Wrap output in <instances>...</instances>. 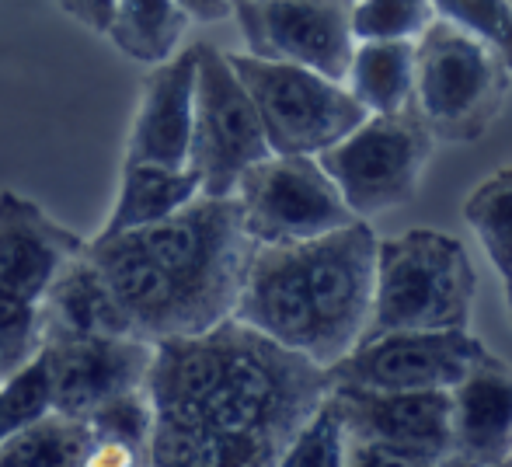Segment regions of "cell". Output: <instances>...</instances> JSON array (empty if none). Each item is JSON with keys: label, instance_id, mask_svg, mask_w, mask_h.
<instances>
[{"label": "cell", "instance_id": "obj_16", "mask_svg": "<svg viewBox=\"0 0 512 467\" xmlns=\"http://www.w3.org/2000/svg\"><path fill=\"white\" fill-rule=\"evenodd\" d=\"M512 447V366L499 356L474 366L450 387V461L485 467L506 461Z\"/></svg>", "mask_w": 512, "mask_h": 467}, {"label": "cell", "instance_id": "obj_31", "mask_svg": "<svg viewBox=\"0 0 512 467\" xmlns=\"http://www.w3.org/2000/svg\"><path fill=\"white\" fill-rule=\"evenodd\" d=\"M506 307H509V321H512V276L506 279Z\"/></svg>", "mask_w": 512, "mask_h": 467}, {"label": "cell", "instance_id": "obj_1", "mask_svg": "<svg viewBox=\"0 0 512 467\" xmlns=\"http://www.w3.org/2000/svg\"><path fill=\"white\" fill-rule=\"evenodd\" d=\"M154 467H276L331 391L328 370L227 318L154 342L147 373Z\"/></svg>", "mask_w": 512, "mask_h": 467}, {"label": "cell", "instance_id": "obj_11", "mask_svg": "<svg viewBox=\"0 0 512 467\" xmlns=\"http://www.w3.org/2000/svg\"><path fill=\"white\" fill-rule=\"evenodd\" d=\"M234 18L258 60L293 63L335 84L345 81L356 49L352 0H248Z\"/></svg>", "mask_w": 512, "mask_h": 467}, {"label": "cell", "instance_id": "obj_9", "mask_svg": "<svg viewBox=\"0 0 512 467\" xmlns=\"http://www.w3.org/2000/svg\"><path fill=\"white\" fill-rule=\"evenodd\" d=\"M241 224L251 241L297 244L356 224V213L345 206L317 157L269 154L244 171L234 189Z\"/></svg>", "mask_w": 512, "mask_h": 467}, {"label": "cell", "instance_id": "obj_4", "mask_svg": "<svg viewBox=\"0 0 512 467\" xmlns=\"http://www.w3.org/2000/svg\"><path fill=\"white\" fill-rule=\"evenodd\" d=\"M474 293H478V272L457 237L429 231V227L380 237L377 269H373V304L359 342L394 332L467 328Z\"/></svg>", "mask_w": 512, "mask_h": 467}, {"label": "cell", "instance_id": "obj_6", "mask_svg": "<svg viewBox=\"0 0 512 467\" xmlns=\"http://www.w3.org/2000/svg\"><path fill=\"white\" fill-rule=\"evenodd\" d=\"M241 88L248 91L272 154L317 157L366 119V109L328 77L251 53H227Z\"/></svg>", "mask_w": 512, "mask_h": 467}, {"label": "cell", "instance_id": "obj_33", "mask_svg": "<svg viewBox=\"0 0 512 467\" xmlns=\"http://www.w3.org/2000/svg\"><path fill=\"white\" fill-rule=\"evenodd\" d=\"M485 467H512V457H506V461H495V464H485Z\"/></svg>", "mask_w": 512, "mask_h": 467}, {"label": "cell", "instance_id": "obj_15", "mask_svg": "<svg viewBox=\"0 0 512 467\" xmlns=\"http://www.w3.org/2000/svg\"><path fill=\"white\" fill-rule=\"evenodd\" d=\"M196 67L199 46L175 53L171 60L147 70L140 105L129 122L122 164H161L189 168L192 150V109H196Z\"/></svg>", "mask_w": 512, "mask_h": 467}, {"label": "cell", "instance_id": "obj_7", "mask_svg": "<svg viewBox=\"0 0 512 467\" xmlns=\"http://www.w3.org/2000/svg\"><path fill=\"white\" fill-rule=\"evenodd\" d=\"M436 140L415 109L394 116H366L335 147L321 150L317 164L342 192L356 220H370L415 199Z\"/></svg>", "mask_w": 512, "mask_h": 467}, {"label": "cell", "instance_id": "obj_29", "mask_svg": "<svg viewBox=\"0 0 512 467\" xmlns=\"http://www.w3.org/2000/svg\"><path fill=\"white\" fill-rule=\"evenodd\" d=\"M53 4L60 7L63 14H70L77 25L105 35L108 18H112V11H115V4H119V0H53Z\"/></svg>", "mask_w": 512, "mask_h": 467}, {"label": "cell", "instance_id": "obj_23", "mask_svg": "<svg viewBox=\"0 0 512 467\" xmlns=\"http://www.w3.org/2000/svg\"><path fill=\"white\" fill-rule=\"evenodd\" d=\"M349 450L352 440L349 429H345L342 408L328 391L321 405L310 412V419L297 429V436L286 443L276 467H345Z\"/></svg>", "mask_w": 512, "mask_h": 467}, {"label": "cell", "instance_id": "obj_24", "mask_svg": "<svg viewBox=\"0 0 512 467\" xmlns=\"http://www.w3.org/2000/svg\"><path fill=\"white\" fill-rule=\"evenodd\" d=\"M432 21V0H352L356 42H415Z\"/></svg>", "mask_w": 512, "mask_h": 467}, {"label": "cell", "instance_id": "obj_17", "mask_svg": "<svg viewBox=\"0 0 512 467\" xmlns=\"http://www.w3.org/2000/svg\"><path fill=\"white\" fill-rule=\"evenodd\" d=\"M46 335H133L112 286L88 248L70 258L42 300Z\"/></svg>", "mask_w": 512, "mask_h": 467}, {"label": "cell", "instance_id": "obj_26", "mask_svg": "<svg viewBox=\"0 0 512 467\" xmlns=\"http://www.w3.org/2000/svg\"><path fill=\"white\" fill-rule=\"evenodd\" d=\"M432 11L488 42L512 67V0H432Z\"/></svg>", "mask_w": 512, "mask_h": 467}, {"label": "cell", "instance_id": "obj_2", "mask_svg": "<svg viewBox=\"0 0 512 467\" xmlns=\"http://www.w3.org/2000/svg\"><path fill=\"white\" fill-rule=\"evenodd\" d=\"M255 248L234 196H199L154 227L88 237L91 262L143 342L192 339L234 318Z\"/></svg>", "mask_w": 512, "mask_h": 467}, {"label": "cell", "instance_id": "obj_8", "mask_svg": "<svg viewBox=\"0 0 512 467\" xmlns=\"http://www.w3.org/2000/svg\"><path fill=\"white\" fill-rule=\"evenodd\" d=\"M199 46L196 109H192L189 168L199 178V196L230 199L244 171L272 154L258 112L241 88L227 53L209 42Z\"/></svg>", "mask_w": 512, "mask_h": 467}, {"label": "cell", "instance_id": "obj_20", "mask_svg": "<svg viewBox=\"0 0 512 467\" xmlns=\"http://www.w3.org/2000/svg\"><path fill=\"white\" fill-rule=\"evenodd\" d=\"M189 18L175 0H119L108 18L105 39L133 63L157 67L171 60Z\"/></svg>", "mask_w": 512, "mask_h": 467}, {"label": "cell", "instance_id": "obj_18", "mask_svg": "<svg viewBox=\"0 0 512 467\" xmlns=\"http://www.w3.org/2000/svg\"><path fill=\"white\" fill-rule=\"evenodd\" d=\"M199 199V178L192 168H161V164H122V182L115 206L95 237L143 231L175 217L182 206Z\"/></svg>", "mask_w": 512, "mask_h": 467}, {"label": "cell", "instance_id": "obj_32", "mask_svg": "<svg viewBox=\"0 0 512 467\" xmlns=\"http://www.w3.org/2000/svg\"><path fill=\"white\" fill-rule=\"evenodd\" d=\"M244 7H248V0H230V11H244Z\"/></svg>", "mask_w": 512, "mask_h": 467}, {"label": "cell", "instance_id": "obj_27", "mask_svg": "<svg viewBox=\"0 0 512 467\" xmlns=\"http://www.w3.org/2000/svg\"><path fill=\"white\" fill-rule=\"evenodd\" d=\"M46 342V318L42 307L0 304V380L14 377L42 352Z\"/></svg>", "mask_w": 512, "mask_h": 467}, {"label": "cell", "instance_id": "obj_10", "mask_svg": "<svg viewBox=\"0 0 512 467\" xmlns=\"http://www.w3.org/2000/svg\"><path fill=\"white\" fill-rule=\"evenodd\" d=\"M485 359H492V352L467 328L394 332L359 342L349 356L328 366V380L331 387L366 391H450Z\"/></svg>", "mask_w": 512, "mask_h": 467}, {"label": "cell", "instance_id": "obj_35", "mask_svg": "<svg viewBox=\"0 0 512 467\" xmlns=\"http://www.w3.org/2000/svg\"><path fill=\"white\" fill-rule=\"evenodd\" d=\"M509 457H512V447H509Z\"/></svg>", "mask_w": 512, "mask_h": 467}, {"label": "cell", "instance_id": "obj_14", "mask_svg": "<svg viewBox=\"0 0 512 467\" xmlns=\"http://www.w3.org/2000/svg\"><path fill=\"white\" fill-rule=\"evenodd\" d=\"M88 248L60 220H53L39 203L0 192V304L42 307L60 269Z\"/></svg>", "mask_w": 512, "mask_h": 467}, {"label": "cell", "instance_id": "obj_21", "mask_svg": "<svg viewBox=\"0 0 512 467\" xmlns=\"http://www.w3.org/2000/svg\"><path fill=\"white\" fill-rule=\"evenodd\" d=\"M91 429L84 419L49 412L0 443V467H81Z\"/></svg>", "mask_w": 512, "mask_h": 467}, {"label": "cell", "instance_id": "obj_25", "mask_svg": "<svg viewBox=\"0 0 512 467\" xmlns=\"http://www.w3.org/2000/svg\"><path fill=\"white\" fill-rule=\"evenodd\" d=\"M53 412V387L42 352L28 366H21L14 377L0 380V443L18 429L46 419Z\"/></svg>", "mask_w": 512, "mask_h": 467}, {"label": "cell", "instance_id": "obj_5", "mask_svg": "<svg viewBox=\"0 0 512 467\" xmlns=\"http://www.w3.org/2000/svg\"><path fill=\"white\" fill-rule=\"evenodd\" d=\"M512 67L488 42L436 18L415 39L411 109L436 143H474L499 119Z\"/></svg>", "mask_w": 512, "mask_h": 467}, {"label": "cell", "instance_id": "obj_30", "mask_svg": "<svg viewBox=\"0 0 512 467\" xmlns=\"http://www.w3.org/2000/svg\"><path fill=\"white\" fill-rule=\"evenodd\" d=\"M178 7L185 11L189 21H199V25H213V21L230 18V0H175Z\"/></svg>", "mask_w": 512, "mask_h": 467}, {"label": "cell", "instance_id": "obj_28", "mask_svg": "<svg viewBox=\"0 0 512 467\" xmlns=\"http://www.w3.org/2000/svg\"><path fill=\"white\" fill-rule=\"evenodd\" d=\"M345 467H443L436 461H422V457H408L398 450H384V447H370V443H352L349 450V464Z\"/></svg>", "mask_w": 512, "mask_h": 467}, {"label": "cell", "instance_id": "obj_34", "mask_svg": "<svg viewBox=\"0 0 512 467\" xmlns=\"http://www.w3.org/2000/svg\"><path fill=\"white\" fill-rule=\"evenodd\" d=\"M443 467H460V464H453V461H443Z\"/></svg>", "mask_w": 512, "mask_h": 467}, {"label": "cell", "instance_id": "obj_22", "mask_svg": "<svg viewBox=\"0 0 512 467\" xmlns=\"http://www.w3.org/2000/svg\"><path fill=\"white\" fill-rule=\"evenodd\" d=\"M464 220L474 231V237H478L488 262L495 265V272L506 283L512 276V164L488 175L467 196Z\"/></svg>", "mask_w": 512, "mask_h": 467}, {"label": "cell", "instance_id": "obj_3", "mask_svg": "<svg viewBox=\"0 0 512 467\" xmlns=\"http://www.w3.org/2000/svg\"><path fill=\"white\" fill-rule=\"evenodd\" d=\"M377 231L366 220L297 244L255 248L234 318L328 370L363 339Z\"/></svg>", "mask_w": 512, "mask_h": 467}, {"label": "cell", "instance_id": "obj_13", "mask_svg": "<svg viewBox=\"0 0 512 467\" xmlns=\"http://www.w3.org/2000/svg\"><path fill=\"white\" fill-rule=\"evenodd\" d=\"M352 443L450 461V391H366L331 387Z\"/></svg>", "mask_w": 512, "mask_h": 467}, {"label": "cell", "instance_id": "obj_19", "mask_svg": "<svg viewBox=\"0 0 512 467\" xmlns=\"http://www.w3.org/2000/svg\"><path fill=\"white\" fill-rule=\"evenodd\" d=\"M342 84L366 116H394L411 109L415 42H356Z\"/></svg>", "mask_w": 512, "mask_h": 467}, {"label": "cell", "instance_id": "obj_12", "mask_svg": "<svg viewBox=\"0 0 512 467\" xmlns=\"http://www.w3.org/2000/svg\"><path fill=\"white\" fill-rule=\"evenodd\" d=\"M42 359L53 387V412L84 419L105 401L147 387L154 342L136 335H46Z\"/></svg>", "mask_w": 512, "mask_h": 467}]
</instances>
